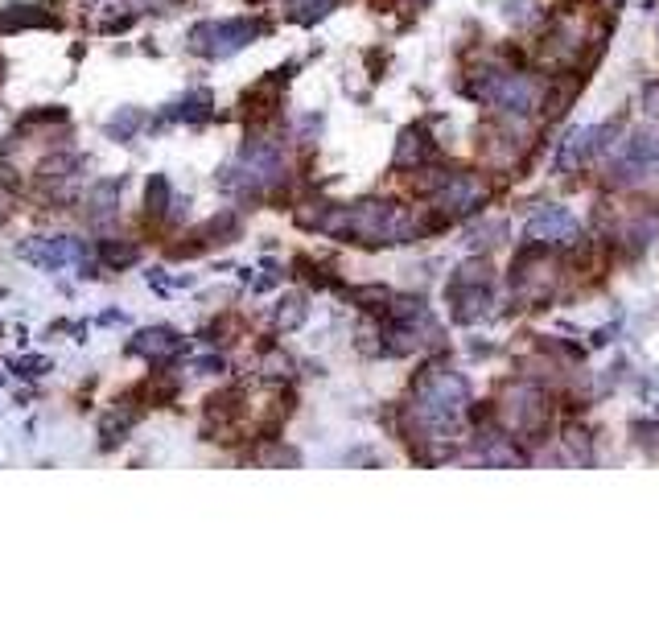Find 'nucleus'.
I'll use <instances>...</instances> for the list:
<instances>
[{
  "label": "nucleus",
  "instance_id": "obj_1",
  "mask_svg": "<svg viewBox=\"0 0 659 618\" xmlns=\"http://www.w3.org/2000/svg\"><path fill=\"white\" fill-rule=\"evenodd\" d=\"M466 404H470V388L462 375L445 367H425V375L412 384V408H408L412 429L429 441H441L462 429Z\"/></svg>",
  "mask_w": 659,
  "mask_h": 618
},
{
  "label": "nucleus",
  "instance_id": "obj_13",
  "mask_svg": "<svg viewBox=\"0 0 659 618\" xmlns=\"http://www.w3.org/2000/svg\"><path fill=\"white\" fill-rule=\"evenodd\" d=\"M194 239H198V248H202V252H206V248H219V244H231V239H239V215H235V211L215 215V219L206 223Z\"/></svg>",
  "mask_w": 659,
  "mask_h": 618
},
{
  "label": "nucleus",
  "instance_id": "obj_3",
  "mask_svg": "<svg viewBox=\"0 0 659 618\" xmlns=\"http://www.w3.org/2000/svg\"><path fill=\"white\" fill-rule=\"evenodd\" d=\"M268 25L260 17H227V21H202L190 29V50L206 58H231L235 50L252 46Z\"/></svg>",
  "mask_w": 659,
  "mask_h": 618
},
{
  "label": "nucleus",
  "instance_id": "obj_14",
  "mask_svg": "<svg viewBox=\"0 0 659 618\" xmlns=\"http://www.w3.org/2000/svg\"><path fill=\"white\" fill-rule=\"evenodd\" d=\"M99 260L108 264L112 272H124V268H132L136 260H141V248L124 244V239H103V244H99Z\"/></svg>",
  "mask_w": 659,
  "mask_h": 618
},
{
  "label": "nucleus",
  "instance_id": "obj_11",
  "mask_svg": "<svg viewBox=\"0 0 659 618\" xmlns=\"http://www.w3.org/2000/svg\"><path fill=\"white\" fill-rule=\"evenodd\" d=\"M116 202H120V186L116 182H99L91 194H87V219L95 227H108L116 219Z\"/></svg>",
  "mask_w": 659,
  "mask_h": 618
},
{
  "label": "nucleus",
  "instance_id": "obj_5",
  "mask_svg": "<svg viewBox=\"0 0 659 618\" xmlns=\"http://www.w3.org/2000/svg\"><path fill=\"white\" fill-rule=\"evenodd\" d=\"M659 174V136L655 132H635L618 145L610 161V178L618 186H643L647 178Z\"/></svg>",
  "mask_w": 659,
  "mask_h": 618
},
{
  "label": "nucleus",
  "instance_id": "obj_8",
  "mask_svg": "<svg viewBox=\"0 0 659 618\" xmlns=\"http://www.w3.org/2000/svg\"><path fill=\"white\" fill-rule=\"evenodd\" d=\"M507 425L515 429V433H524V437H532V441H540V433H544V425H548V404H544V396L536 392V388H511V396H507Z\"/></svg>",
  "mask_w": 659,
  "mask_h": 618
},
{
  "label": "nucleus",
  "instance_id": "obj_15",
  "mask_svg": "<svg viewBox=\"0 0 659 618\" xmlns=\"http://www.w3.org/2000/svg\"><path fill=\"white\" fill-rule=\"evenodd\" d=\"M211 116V91H190L178 108H169V120H190V124H202Z\"/></svg>",
  "mask_w": 659,
  "mask_h": 618
},
{
  "label": "nucleus",
  "instance_id": "obj_18",
  "mask_svg": "<svg viewBox=\"0 0 659 618\" xmlns=\"http://www.w3.org/2000/svg\"><path fill=\"white\" fill-rule=\"evenodd\" d=\"M338 5V0H293V21H301V25H314V21H322L330 9Z\"/></svg>",
  "mask_w": 659,
  "mask_h": 618
},
{
  "label": "nucleus",
  "instance_id": "obj_4",
  "mask_svg": "<svg viewBox=\"0 0 659 618\" xmlns=\"http://www.w3.org/2000/svg\"><path fill=\"white\" fill-rule=\"evenodd\" d=\"M445 297H449V305H454L458 322H478L491 309V268H487V260L462 264L454 272V281L445 285Z\"/></svg>",
  "mask_w": 659,
  "mask_h": 618
},
{
  "label": "nucleus",
  "instance_id": "obj_22",
  "mask_svg": "<svg viewBox=\"0 0 659 618\" xmlns=\"http://www.w3.org/2000/svg\"><path fill=\"white\" fill-rule=\"evenodd\" d=\"M0 186H5V190H17V186H21V178H17V169H13L9 161H0Z\"/></svg>",
  "mask_w": 659,
  "mask_h": 618
},
{
  "label": "nucleus",
  "instance_id": "obj_7",
  "mask_svg": "<svg viewBox=\"0 0 659 618\" xmlns=\"http://www.w3.org/2000/svg\"><path fill=\"white\" fill-rule=\"evenodd\" d=\"M618 128L614 124H606V128H573L565 141H561V153H557V169L561 174H573V169H581L589 157H598V153H606L610 149V136H614Z\"/></svg>",
  "mask_w": 659,
  "mask_h": 618
},
{
  "label": "nucleus",
  "instance_id": "obj_19",
  "mask_svg": "<svg viewBox=\"0 0 659 618\" xmlns=\"http://www.w3.org/2000/svg\"><path fill=\"white\" fill-rule=\"evenodd\" d=\"M145 124V112H136V108H124L120 116L108 120V136H116V141H128V136Z\"/></svg>",
  "mask_w": 659,
  "mask_h": 618
},
{
  "label": "nucleus",
  "instance_id": "obj_10",
  "mask_svg": "<svg viewBox=\"0 0 659 618\" xmlns=\"http://www.w3.org/2000/svg\"><path fill=\"white\" fill-rule=\"evenodd\" d=\"M437 157V145L429 141V132L425 128H408L400 136V145H396V165L400 169H421Z\"/></svg>",
  "mask_w": 659,
  "mask_h": 618
},
{
  "label": "nucleus",
  "instance_id": "obj_21",
  "mask_svg": "<svg viewBox=\"0 0 659 618\" xmlns=\"http://www.w3.org/2000/svg\"><path fill=\"white\" fill-rule=\"evenodd\" d=\"M643 108H647V116L659 120V83H651V87L643 91Z\"/></svg>",
  "mask_w": 659,
  "mask_h": 618
},
{
  "label": "nucleus",
  "instance_id": "obj_23",
  "mask_svg": "<svg viewBox=\"0 0 659 618\" xmlns=\"http://www.w3.org/2000/svg\"><path fill=\"white\" fill-rule=\"evenodd\" d=\"M198 371L215 375V371H223V359H219V355H202V359H198Z\"/></svg>",
  "mask_w": 659,
  "mask_h": 618
},
{
  "label": "nucleus",
  "instance_id": "obj_16",
  "mask_svg": "<svg viewBox=\"0 0 659 618\" xmlns=\"http://www.w3.org/2000/svg\"><path fill=\"white\" fill-rule=\"evenodd\" d=\"M169 182L161 178V174H153L149 178V186H145V215L149 219H157V215H165V206H169Z\"/></svg>",
  "mask_w": 659,
  "mask_h": 618
},
{
  "label": "nucleus",
  "instance_id": "obj_2",
  "mask_svg": "<svg viewBox=\"0 0 659 618\" xmlns=\"http://www.w3.org/2000/svg\"><path fill=\"white\" fill-rule=\"evenodd\" d=\"M470 95L507 112V116H528L540 99V87H536V79L519 75V71H482L470 83Z\"/></svg>",
  "mask_w": 659,
  "mask_h": 618
},
{
  "label": "nucleus",
  "instance_id": "obj_6",
  "mask_svg": "<svg viewBox=\"0 0 659 618\" xmlns=\"http://www.w3.org/2000/svg\"><path fill=\"white\" fill-rule=\"evenodd\" d=\"M577 235H581V223L565 206H536L532 219L524 223V239L536 248H565V244H577Z\"/></svg>",
  "mask_w": 659,
  "mask_h": 618
},
{
  "label": "nucleus",
  "instance_id": "obj_12",
  "mask_svg": "<svg viewBox=\"0 0 659 618\" xmlns=\"http://www.w3.org/2000/svg\"><path fill=\"white\" fill-rule=\"evenodd\" d=\"M132 425H136V408H124V400L108 412V417H103V425H99V433H103V450H116V445L132 433Z\"/></svg>",
  "mask_w": 659,
  "mask_h": 618
},
{
  "label": "nucleus",
  "instance_id": "obj_9",
  "mask_svg": "<svg viewBox=\"0 0 659 618\" xmlns=\"http://www.w3.org/2000/svg\"><path fill=\"white\" fill-rule=\"evenodd\" d=\"M186 351V338L169 326H153V330H141L132 342H128V355H141L149 363H169Z\"/></svg>",
  "mask_w": 659,
  "mask_h": 618
},
{
  "label": "nucleus",
  "instance_id": "obj_17",
  "mask_svg": "<svg viewBox=\"0 0 659 618\" xmlns=\"http://www.w3.org/2000/svg\"><path fill=\"white\" fill-rule=\"evenodd\" d=\"M305 314H309L305 297H285V301H281V309H276V330H293V326H301V322H305Z\"/></svg>",
  "mask_w": 659,
  "mask_h": 618
},
{
  "label": "nucleus",
  "instance_id": "obj_20",
  "mask_svg": "<svg viewBox=\"0 0 659 618\" xmlns=\"http://www.w3.org/2000/svg\"><path fill=\"white\" fill-rule=\"evenodd\" d=\"M13 367H17V375H25V380H38V375L50 371L46 359H21V363H13Z\"/></svg>",
  "mask_w": 659,
  "mask_h": 618
}]
</instances>
